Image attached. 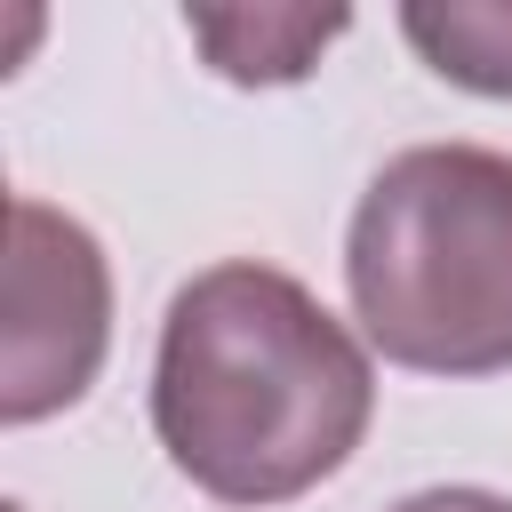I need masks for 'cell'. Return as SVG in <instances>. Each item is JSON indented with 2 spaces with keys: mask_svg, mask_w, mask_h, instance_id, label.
<instances>
[{
  "mask_svg": "<svg viewBox=\"0 0 512 512\" xmlns=\"http://www.w3.org/2000/svg\"><path fill=\"white\" fill-rule=\"evenodd\" d=\"M376 416V368L320 296L272 264H208L176 288L152 368V432L216 504H288L344 472Z\"/></svg>",
  "mask_w": 512,
  "mask_h": 512,
  "instance_id": "6da1fadb",
  "label": "cell"
},
{
  "mask_svg": "<svg viewBox=\"0 0 512 512\" xmlns=\"http://www.w3.org/2000/svg\"><path fill=\"white\" fill-rule=\"evenodd\" d=\"M344 288L368 344L416 376L512 368V160L416 144L352 208Z\"/></svg>",
  "mask_w": 512,
  "mask_h": 512,
  "instance_id": "7a4b0ae2",
  "label": "cell"
},
{
  "mask_svg": "<svg viewBox=\"0 0 512 512\" xmlns=\"http://www.w3.org/2000/svg\"><path fill=\"white\" fill-rule=\"evenodd\" d=\"M112 344V272L88 224L48 200H8V352H0V416L40 424L72 408Z\"/></svg>",
  "mask_w": 512,
  "mask_h": 512,
  "instance_id": "3957f363",
  "label": "cell"
},
{
  "mask_svg": "<svg viewBox=\"0 0 512 512\" xmlns=\"http://www.w3.org/2000/svg\"><path fill=\"white\" fill-rule=\"evenodd\" d=\"M344 8H192L184 32L208 48V64L240 88H280V80H304L320 64L328 40H344Z\"/></svg>",
  "mask_w": 512,
  "mask_h": 512,
  "instance_id": "277c9868",
  "label": "cell"
},
{
  "mask_svg": "<svg viewBox=\"0 0 512 512\" xmlns=\"http://www.w3.org/2000/svg\"><path fill=\"white\" fill-rule=\"evenodd\" d=\"M400 32L440 80L472 96H512V8L504 0H448V8L416 0L400 8Z\"/></svg>",
  "mask_w": 512,
  "mask_h": 512,
  "instance_id": "5b68a950",
  "label": "cell"
},
{
  "mask_svg": "<svg viewBox=\"0 0 512 512\" xmlns=\"http://www.w3.org/2000/svg\"><path fill=\"white\" fill-rule=\"evenodd\" d=\"M392 512H512V496H496V488H424Z\"/></svg>",
  "mask_w": 512,
  "mask_h": 512,
  "instance_id": "8992f818",
  "label": "cell"
}]
</instances>
